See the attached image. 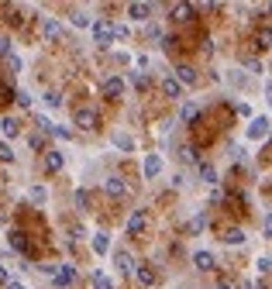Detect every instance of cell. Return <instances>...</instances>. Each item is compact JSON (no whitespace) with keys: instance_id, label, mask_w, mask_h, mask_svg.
<instances>
[{"instance_id":"cell-1","label":"cell","mask_w":272,"mask_h":289,"mask_svg":"<svg viewBox=\"0 0 272 289\" xmlns=\"http://www.w3.org/2000/svg\"><path fill=\"white\" fill-rule=\"evenodd\" d=\"M90 31H93V42H97L100 48H111V45H114V24H111V21H103V17H97Z\"/></svg>"},{"instance_id":"cell-2","label":"cell","mask_w":272,"mask_h":289,"mask_svg":"<svg viewBox=\"0 0 272 289\" xmlns=\"http://www.w3.org/2000/svg\"><path fill=\"white\" fill-rule=\"evenodd\" d=\"M269 131H272V121L265 114L251 117V124H248V138L251 141H265V138H269Z\"/></svg>"},{"instance_id":"cell-3","label":"cell","mask_w":272,"mask_h":289,"mask_svg":"<svg viewBox=\"0 0 272 289\" xmlns=\"http://www.w3.org/2000/svg\"><path fill=\"white\" fill-rule=\"evenodd\" d=\"M72 124L83 127V131H93V127L100 124V117H97V110H90V107H80V110L72 114Z\"/></svg>"},{"instance_id":"cell-4","label":"cell","mask_w":272,"mask_h":289,"mask_svg":"<svg viewBox=\"0 0 272 289\" xmlns=\"http://www.w3.org/2000/svg\"><path fill=\"white\" fill-rule=\"evenodd\" d=\"M152 11H155V7H152V4H141V0H131V4H128V17H131V21H141V24L152 21Z\"/></svg>"},{"instance_id":"cell-5","label":"cell","mask_w":272,"mask_h":289,"mask_svg":"<svg viewBox=\"0 0 272 289\" xmlns=\"http://www.w3.org/2000/svg\"><path fill=\"white\" fill-rule=\"evenodd\" d=\"M100 93L107 97V100H117V97L124 93V76H111V80H103Z\"/></svg>"},{"instance_id":"cell-6","label":"cell","mask_w":272,"mask_h":289,"mask_svg":"<svg viewBox=\"0 0 272 289\" xmlns=\"http://www.w3.org/2000/svg\"><path fill=\"white\" fill-rule=\"evenodd\" d=\"M172 72H176V83H179V86H196V69H193V66L179 62Z\"/></svg>"},{"instance_id":"cell-7","label":"cell","mask_w":272,"mask_h":289,"mask_svg":"<svg viewBox=\"0 0 272 289\" xmlns=\"http://www.w3.org/2000/svg\"><path fill=\"white\" fill-rule=\"evenodd\" d=\"M72 279H76V265H56L52 282H56L59 289H62V286H72Z\"/></svg>"},{"instance_id":"cell-8","label":"cell","mask_w":272,"mask_h":289,"mask_svg":"<svg viewBox=\"0 0 272 289\" xmlns=\"http://www.w3.org/2000/svg\"><path fill=\"white\" fill-rule=\"evenodd\" d=\"M42 35H45L48 42H59V38H62V24H59L56 17H42Z\"/></svg>"},{"instance_id":"cell-9","label":"cell","mask_w":272,"mask_h":289,"mask_svg":"<svg viewBox=\"0 0 272 289\" xmlns=\"http://www.w3.org/2000/svg\"><path fill=\"white\" fill-rule=\"evenodd\" d=\"M141 172L145 179H155L162 172V155H145V162H141Z\"/></svg>"},{"instance_id":"cell-10","label":"cell","mask_w":272,"mask_h":289,"mask_svg":"<svg viewBox=\"0 0 272 289\" xmlns=\"http://www.w3.org/2000/svg\"><path fill=\"white\" fill-rule=\"evenodd\" d=\"M114 265H117V272H135V258H131V252H124V248H121V252H114Z\"/></svg>"},{"instance_id":"cell-11","label":"cell","mask_w":272,"mask_h":289,"mask_svg":"<svg viewBox=\"0 0 272 289\" xmlns=\"http://www.w3.org/2000/svg\"><path fill=\"white\" fill-rule=\"evenodd\" d=\"M141 227H145V210H131V217H128L124 231L135 238V234H141Z\"/></svg>"},{"instance_id":"cell-12","label":"cell","mask_w":272,"mask_h":289,"mask_svg":"<svg viewBox=\"0 0 272 289\" xmlns=\"http://www.w3.org/2000/svg\"><path fill=\"white\" fill-rule=\"evenodd\" d=\"M103 189H107V193H111V197H124V179H121V176H107V179H103Z\"/></svg>"},{"instance_id":"cell-13","label":"cell","mask_w":272,"mask_h":289,"mask_svg":"<svg viewBox=\"0 0 272 289\" xmlns=\"http://www.w3.org/2000/svg\"><path fill=\"white\" fill-rule=\"evenodd\" d=\"M162 93H166L169 100H183V86L176 83V76H166V80H162Z\"/></svg>"},{"instance_id":"cell-14","label":"cell","mask_w":272,"mask_h":289,"mask_svg":"<svg viewBox=\"0 0 272 289\" xmlns=\"http://www.w3.org/2000/svg\"><path fill=\"white\" fill-rule=\"evenodd\" d=\"M193 265L200 268V272H210L217 262H214V255H210V252H196V255H193Z\"/></svg>"},{"instance_id":"cell-15","label":"cell","mask_w":272,"mask_h":289,"mask_svg":"<svg viewBox=\"0 0 272 289\" xmlns=\"http://www.w3.org/2000/svg\"><path fill=\"white\" fill-rule=\"evenodd\" d=\"M62 162H66V159H62V151H59V148L45 151V169H48V172H59V169H62Z\"/></svg>"},{"instance_id":"cell-16","label":"cell","mask_w":272,"mask_h":289,"mask_svg":"<svg viewBox=\"0 0 272 289\" xmlns=\"http://www.w3.org/2000/svg\"><path fill=\"white\" fill-rule=\"evenodd\" d=\"M0 131H4V138H17V134H21L17 117H4V121H0Z\"/></svg>"},{"instance_id":"cell-17","label":"cell","mask_w":272,"mask_h":289,"mask_svg":"<svg viewBox=\"0 0 272 289\" xmlns=\"http://www.w3.org/2000/svg\"><path fill=\"white\" fill-rule=\"evenodd\" d=\"M221 241L224 244H245V231H241V227H224Z\"/></svg>"},{"instance_id":"cell-18","label":"cell","mask_w":272,"mask_h":289,"mask_svg":"<svg viewBox=\"0 0 272 289\" xmlns=\"http://www.w3.org/2000/svg\"><path fill=\"white\" fill-rule=\"evenodd\" d=\"M200 179H204V186H217V169L210 162H200Z\"/></svg>"},{"instance_id":"cell-19","label":"cell","mask_w":272,"mask_h":289,"mask_svg":"<svg viewBox=\"0 0 272 289\" xmlns=\"http://www.w3.org/2000/svg\"><path fill=\"white\" fill-rule=\"evenodd\" d=\"M90 244H93V252H97V255H107V252H111V238H107L103 231H100V234H93V241H90Z\"/></svg>"},{"instance_id":"cell-20","label":"cell","mask_w":272,"mask_h":289,"mask_svg":"<svg viewBox=\"0 0 272 289\" xmlns=\"http://www.w3.org/2000/svg\"><path fill=\"white\" fill-rule=\"evenodd\" d=\"M169 14L176 17V21H190L193 7H190V4H172V7H169Z\"/></svg>"},{"instance_id":"cell-21","label":"cell","mask_w":272,"mask_h":289,"mask_svg":"<svg viewBox=\"0 0 272 289\" xmlns=\"http://www.w3.org/2000/svg\"><path fill=\"white\" fill-rule=\"evenodd\" d=\"M135 276H138L141 286H152V282H155V272H152L148 265H135Z\"/></svg>"},{"instance_id":"cell-22","label":"cell","mask_w":272,"mask_h":289,"mask_svg":"<svg viewBox=\"0 0 272 289\" xmlns=\"http://www.w3.org/2000/svg\"><path fill=\"white\" fill-rule=\"evenodd\" d=\"M114 145H117L121 151H131V148H135V138L124 134V131H117V134H114Z\"/></svg>"},{"instance_id":"cell-23","label":"cell","mask_w":272,"mask_h":289,"mask_svg":"<svg viewBox=\"0 0 272 289\" xmlns=\"http://www.w3.org/2000/svg\"><path fill=\"white\" fill-rule=\"evenodd\" d=\"M196 110H200V107L193 104V100H186V104H183V110H179V121H186V124H190V121H196Z\"/></svg>"},{"instance_id":"cell-24","label":"cell","mask_w":272,"mask_h":289,"mask_svg":"<svg viewBox=\"0 0 272 289\" xmlns=\"http://www.w3.org/2000/svg\"><path fill=\"white\" fill-rule=\"evenodd\" d=\"M69 21L76 24V28H93V21H90V14H83V11H76V14H69Z\"/></svg>"},{"instance_id":"cell-25","label":"cell","mask_w":272,"mask_h":289,"mask_svg":"<svg viewBox=\"0 0 272 289\" xmlns=\"http://www.w3.org/2000/svg\"><path fill=\"white\" fill-rule=\"evenodd\" d=\"M45 186H31V189H28V200H31V203H45Z\"/></svg>"},{"instance_id":"cell-26","label":"cell","mask_w":272,"mask_h":289,"mask_svg":"<svg viewBox=\"0 0 272 289\" xmlns=\"http://www.w3.org/2000/svg\"><path fill=\"white\" fill-rule=\"evenodd\" d=\"M90 279H93V286H97V289H114V286H111V279L103 276L100 268H97V272H93V276H90Z\"/></svg>"},{"instance_id":"cell-27","label":"cell","mask_w":272,"mask_h":289,"mask_svg":"<svg viewBox=\"0 0 272 289\" xmlns=\"http://www.w3.org/2000/svg\"><path fill=\"white\" fill-rule=\"evenodd\" d=\"M7 238H11V248H17V252H24V248H28V241H24V234H21V231H11Z\"/></svg>"},{"instance_id":"cell-28","label":"cell","mask_w":272,"mask_h":289,"mask_svg":"<svg viewBox=\"0 0 272 289\" xmlns=\"http://www.w3.org/2000/svg\"><path fill=\"white\" fill-rule=\"evenodd\" d=\"M72 200H76V207H80V210H90V193H86V189H76V197H72Z\"/></svg>"},{"instance_id":"cell-29","label":"cell","mask_w":272,"mask_h":289,"mask_svg":"<svg viewBox=\"0 0 272 289\" xmlns=\"http://www.w3.org/2000/svg\"><path fill=\"white\" fill-rule=\"evenodd\" d=\"M128 80L135 83L138 90H145V86H148V76H145V72H141V69H135V72H131V76H128Z\"/></svg>"},{"instance_id":"cell-30","label":"cell","mask_w":272,"mask_h":289,"mask_svg":"<svg viewBox=\"0 0 272 289\" xmlns=\"http://www.w3.org/2000/svg\"><path fill=\"white\" fill-rule=\"evenodd\" d=\"M204 227H207V214H196V217L190 220V231L196 234V231H204Z\"/></svg>"},{"instance_id":"cell-31","label":"cell","mask_w":272,"mask_h":289,"mask_svg":"<svg viewBox=\"0 0 272 289\" xmlns=\"http://www.w3.org/2000/svg\"><path fill=\"white\" fill-rule=\"evenodd\" d=\"M0 162H14V148L7 141H0Z\"/></svg>"},{"instance_id":"cell-32","label":"cell","mask_w":272,"mask_h":289,"mask_svg":"<svg viewBox=\"0 0 272 289\" xmlns=\"http://www.w3.org/2000/svg\"><path fill=\"white\" fill-rule=\"evenodd\" d=\"M45 107H62V97H59L56 90H48L45 93Z\"/></svg>"},{"instance_id":"cell-33","label":"cell","mask_w":272,"mask_h":289,"mask_svg":"<svg viewBox=\"0 0 272 289\" xmlns=\"http://www.w3.org/2000/svg\"><path fill=\"white\" fill-rule=\"evenodd\" d=\"M179 159H183V162H196V151H193L190 145H183V148H179Z\"/></svg>"},{"instance_id":"cell-34","label":"cell","mask_w":272,"mask_h":289,"mask_svg":"<svg viewBox=\"0 0 272 289\" xmlns=\"http://www.w3.org/2000/svg\"><path fill=\"white\" fill-rule=\"evenodd\" d=\"M48 134H56V138H69L72 131H69V127H62V124H52V131H48Z\"/></svg>"},{"instance_id":"cell-35","label":"cell","mask_w":272,"mask_h":289,"mask_svg":"<svg viewBox=\"0 0 272 289\" xmlns=\"http://www.w3.org/2000/svg\"><path fill=\"white\" fill-rule=\"evenodd\" d=\"M245 69L259 76V72H262V62H259V59H245Z\"/></svg>"},{"instance_id":"cell-36","label":"cell","mask_w":272,"mask_h":289,"mask_svg":"<svg viewBox=\"0 0 272 289\" xmlns=\"http://www.w3.org/2000/svg\"><path fill=\"white\" fill-rule=\"evenodd\" d=\"M272 45V31H259V48H269Z\"/></svg>"},{"instance_id":"cell-37","label":"cell","mask_w":272,"mask_h":289,"mask_svg":"<svg viewBox=\"0 0 272 289\" xmlns=\"http://www.w3.org/2000/svg\"><path fill=\"white\" fill-rule=\"evenodd\" d=\"M145 31H148V38H155V42L162 38V28H159V24H152V21H148V28H145Z\"/></svg>"},{"instance_id":"cell-38","label":"cell","mask_w":272,"mask_h":289,"mask_svg":"<svg viewBox=\"0 0 272 289\" xmlns=\"http://www.w3.org/2000/svg\"><path fill=\"white\" fill-rule=\"evenodd\" d=\"M17 107H31V93L17 90Z\"/></svg>"},{"instance_id":"cell-39","label":"cell","mask_w":272,"mask_h":289,"mask_svg":"<svg viewBox=\"0 0 272 289\" xmlns=\"http://www.w3.org/2000/svg\"><path fill=\"white\" fill-rule=\"evenodd\" d=\"M255 268H259V272H272V258H259Z\"/></svg>"},{"instance_id":"cell-40","label":"cell","mask_w":272,"mask_h":289,"mask_svg":"<svg viewBox=\"0 0 272 289\" xmlns=\"http://www.w3.org/2000/svg\"><path fill=\"white\" fill-rule=\"evenodd\" d=\"M262 231H265V238H272V214H265V220H262Z\"/></svg>"},{"instance_id":"cell-41","label":"cell","mask_w":272,"mask_h":289,"mask_svg":"<svg viewBox=\"0 0 272 289\" xmlns=\"http://www.w3.org/2000/svg\"><path fill=\"white\" fill-rule=\"evenodd\" d=\"M0 55H11V38L0 35Z\"/></svg>"},{"instance_id":"cell-42","label":"cell","mask_w":272,"mask_h":289,"mask_svg":"<svg viewBox=\"0 0 272 289\" xmlns=\"http://www.w3.org/2000/svg\"><path fill=\"white\" fill-rule=\"evenodd\" d=\"M114 38H128V24H114Z\"/></svg>"},{"instance_id":"cell-43","label":"cell","mask_w":272,"mask_h":289,"mask_svg":"<svg viewBox=\"0 0 272 289\" xmlns=\"http://www.w3.org/2000/svg\"><path fill=\"white\" fill-rule=\"evenodd\" d=\"M38 127H42V131H52V121H48V117H42V114H38Z\"/></svg>"},{"instance_id":"cell-44","label":"cell","mask_w":272,"mask_h":289,"mask_svg":"<svg viewBox=\"0 0 272 289\" xmlns=\"http://www.w3.org/2000/svg\"><path fill=\"white\" fill-rule=\"evenodd\" d=\"M69 234H72V238H83L86 231H83V224H72V227H69Z\"/></svg>"},{"instance_id":"cell-45","label":"cell","mask_w":272,"mask_h":289,"mask_svg":"<svg viewBox=\"0 0 272 289\" xmlns=\"http://www.w3.org/2000/svg\"><path fill=\"white\" fill-rule=\"evenodd\" d=\"M7 289H24V282H14V279H7Z\"/></svg>"},{"instance_id":"cell-46","label":"cell","mask_w":272,"mask_h":289,"mask_svg":"<svg viewBox=\"0 0 272 289\" xmlns=\"http://www.w3.org/2000/svg\"><path fill=\"white\" fill-rule=\"evenodd\" d=\"M217 289H234V286H231L227 279H221V282H217Z\"/></svg>"},{"instance_id":"cell-47","label":"cell","mask_w":272,"mask_h":289,"mask_svg":"<svg viewBox=\"0 0 272 289\" xmlns=\"http://www.w3.org/2000/svg\"><path fill=\"white\" fill-rule=\"evenodd\" d=\"M265 100L272 104V83H265Z\"/></svg>"},{"instance_id":"cell-48","label":"cell","mask_w":272,"mask_h":289,"mask_svg":"<svg viewBox=\"0 0 272 289\" xmlns=\"http://www.w3.org/2000/svg\"><path fill=\"white\" fill-rule=\"evenodd\" d=\"M0 282H7V272H4V265H0Z\"/></svg>"},{"instance_id":"cell-49","label":"cell","mask_w":272,"mask_h":289,"mask_svg":"<svg viewBox=\"0 0 272 289\" xmlns=\"http://www.w3.org/2000/svg\"><path fill=\"white\" fill-rule=\"evenodd\" d=\"M241 289H255V282H241Z\"/></svg>"}]
</instances>
